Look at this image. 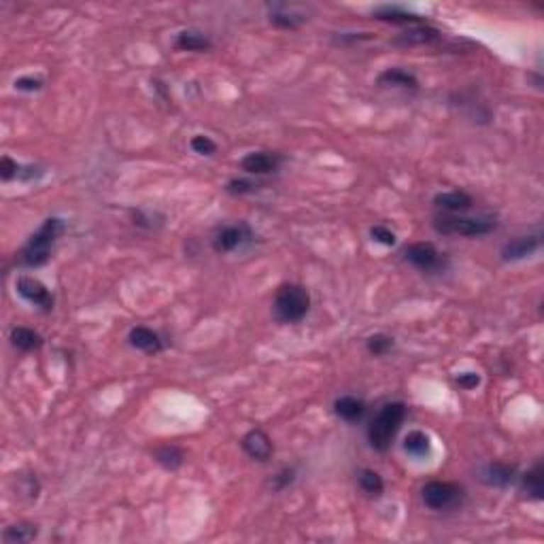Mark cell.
<instances>
[{
  "instance_id": "6da1fadb",
  "label": "cell",
  "mask_w": 544,
  "mask_h": 544,
  "mask_svg": "<svg viewBox=\"0 0 544 544\" xmlns=\"http://www.w3.org/2000/svg\"><path fill=\"white\" fill-rule=\"evenodd\" d=\"M406 419V406L402 402H389L385 404L379 415L372 419L370 428H368V440H370V447L379 453H385L396 434L400 432L402 423Z\"/></svg>"
},
{
  "instance_id": "7a4b0ae2",
  "label": "cell",
  "mask_w": 544,
  "mask_h": 544,
  "mask_svg": "<svg viewBox=\"0 0 544 544\" xmlns=\"http://www.w3.org/2000/svg\"><path fill=\"white\" fill-rule=\"evenodd\" d=\"M64 232V221L57 217H49L43 221V226L30 236L26 247L21 249V262L30 268L43 266L49 260L51 247L57 240V236Z\"/></svg>"
},
{
  "instance_id": "3957f363",
  "label": "cell",
  "mask_w": 544,
  "mask_h": 544,
  "mask_svg": "<svg viewBox=\"0 0 544 544\" xmlns=\"http://www.w3.org/2000/svg\"><path fill=\"white\" fill-rule=\"evenodd\" d=\"M311 309V296L302 285L285 283L274 296V317L283 323H298Z\"/></svg>"
},
{
  "instance_id": "277c9868",
  "label": "cell",
  "mask_w": 544,
  "mask_h": 544,
  "mask_svg": "<svg viewBox=\"0 0 544 544\" xmlns=\"http://www.w3.org/2000/svg\"><path fill=\"white\" fill-rule=\"evenodd\" d=\"M434 228L440 234H460V236H483L496 230V221L460 217V215H438L434 219Z\"/></svg>"
},
{
  "instance_id": "5b68a950",
  "label": "cell",
  "mask_w": 544,
  "mask_h": 544,
  "mask_svg": "<svg viewBox=\"0 0 544 544\" xmlns=\"http://www.w3.org/2000/svg\"><path fill=\"white\" fill-rule=\"evenodd\" d=\"M423 504L432 511H449L460 506L464 498V489L455 483H445V481H432L421 489Z\"/></svg>"
},
{
  "instance_id": "8992f818",
  "label": "cell",
  "mask_w": 544,
  "mask_h": 544,
  "mask_svg": "<svg viewBox=\"0 0 544 544\" xmlns=\"http://www.w3.org/2000/svg\"><path fill=\"white\" fill-rule=\"evenodd\" d=\"M404 257H406V262H411L415 268H419L423 272L438 270L443 266V255L432 243H415V245L406 247Z\"/></svg>"
},
{
  "instance_id": "52a82bcc",
  "label": "cell",
  "mask_w": 544,
  "mask_h": 544,
  "mask_svg": "<svg viewBox=\"0 0 544 544\" xmlns=\"http://www.w3.org/2000/svg\"><path fill=\"white\" fill-rule=\"evenodd\" d=\"M17 292L23 300H28L30 304H34L43 311L53 309V296L49 294V289L40 281H36L32 277H19L17 279Z\"/></svg>"
},
{
  "instance_id": "ba28073f",
  "label": "cell",
  "mask_w": 544,
  "mask_h": 544,
  "mask_svg": "<svg viewBox=\"0 0 544 544\" xmlns=\"http://www.w3.org/2000/svg\"><path fill=\"white\" fill-rule=\"evenodd\" d=\"M249 236L251 234H249L247 226H226V228L217 230V234L213 238V247L217 253H230V251L238 249Z\"/></svg>"
},
{
  "instance_id": "9c48e42d",
  "label": "cell",
  "mask_w": 544,
  "mask_h": 544,
  "mask_svg": "<svg viewBox=\"0 0 544 544\" xmlns=\"http://www.w3.org/2000/svg\"><path fill=\"white\" fill-rule=\"evenodd\" d=\"M281 164V157L277 153H268V151H253L249 155L243 157L240 168L249 174H268L274 172Z\"/></svg>"
},
{
  "instance_id": "30bf717a",
  "label": "cell",
  "mask_w": 544,
  "mask_h": 544,
  "mask_svg": "<svg viewBox=\"0 0 544 544\" xmlns=\"http://www.w3.org/2000/svg\"><path fill=\"white\" fill-rule=\"evenodd\" d=\"M243 449L255 462H268L270 455H272V443H270V438L264 430H251L243 438Z\"/></svg>"
},
{
  "instance_id": "8fae6325",
  "label": "cell",
  "mask_w": 544,
  "mask_h": 544,
  "mask_svg": "<svg viewBox=\"0 0 544 544\" xmlns=\"http://www.w3.org/2000/svg\"><path fill=\"white\" fill-rule=\"evenodd\" d=\"M538 247H540V236H519V238H513L511 243H506L502 247V260L517 262V260L530 257L534 251H538Z\"/></svg>"
},
{
  "instance_id": "7c38bea8",
  "label": "cell",
  "mask_w": 544,
  "mask_h": 544,
  "mask_svg": "<svg viewBox=\"0 0 544 544\" xmlns=\"http://www.w3.org/2000/svg\"><path fill=\"white\" fill-rule=\"evenodd\" d=\"M481 481L492 487H506L515 481V466H509L502 462L487 464L481 472Z\"/></svg>"
},
{
  "instance_id": "4fadbf2b",
  "label": "cell",
  "mask_w": 544,
  "mask_h": 544,
  "mask_svg": "<svg viewBox=\"0 0 544 544\" xmlns=\"http://www.w3.org/2000/svg\"><path fill=\"white\" fill-rule=\"evenodd\" d=\"M434 204L451 215L464 213L472 206V198L466 191H445V194H436L434 196Z\"/></svg>"
},
{
  "instance_id": "5bb4252c",
  "label": "cell",
  "mask_w": 544,
  "mask_h": 544,
  "mask_svg": "<svg viewBox=\"0 0 544 544\" xmlns=\"http://www.w3.org/2000/svg\"><path fill=\"white\" fill-rule=\"evenodd\" d=\"M306 21L304 13H296V6H287V4H274L270 11V23L277 28H285V30H294L300 23Z\"/></svg>"
},
{
  "instance_id": "9a60e30c",
  "label": "cell",
  "mask_w": 544,
  "mask_h": 544,
  "mask_svg": "<svg viewBox=\"0 0 544 544\" xmlns=\"http://www.w3.org/2000/svg\"><path fill=\"white\" fill-rule=\"evenodd\" d=\"M128 340H130V345H132L134 349H140V351H145V353H160V351H162V340H160V336H157L153 330L143 328V326L132 328Z\"/></svg>"
},
{
  "instance_id": "2e32d148",
  "label": "cell",
  "mask_w": 544,
  "mask_h": 544,
  "mask_svg": "<svg viewBox=\"0 0 544 544\" xmlns=\"http://www.w3.org/2000/svg\"><path fill=\"white\" fill-rule=\"evenodd\" d=\"M334 413H336L340 419L349 421V423H357V421L364 417V413H366V404H364L360 398L343 396V398H338V400L334 402Z\"/></svg>"
},
{
  "instance_id": "e0dca14e",
  "label": "cell",
  "mask_w": 544,
  "mask_h": 544,
  "mask_svg": "<svg viewBox=\"0 0 544 544\" xmlns=\"http://www.w3.org/2000/svg\"><path fill=\"white\" fill-rule=\"evenodd\" d=\"M434 38H438V30L430 28V26H415V28H409L406 32H402L394 43L396 45H426V43H432Z\"/></svg>"
},
{
  "instance_id": "ac0fdd59",
  "label": "cell",
  "mask_w": 544,
  "mask_h": 544,
  "mask_svg": "<svg viewBox=\"0 0 544 544\" xmlns=\"http://www.w3.org/2000/svg\"><path fill=\"white\" fill-rule=\"evenodd\" d=\"M11 345L15 349H19V351L28 353V351H34V349H38L43 345V336L38 332L30 330V328L19 326V328L11 330Z\"/></svg>"
},
{
  "instance_id": "d6986e66",
  "label": "cell",
  "mask_w": 544,
  "mask_h": 544,
  "mask_svg": "<svg viewBox=\"0 0 544 544\" xmlns=\"http://www.w3.org/2000/svg\"><path fill=\"white\" fill-rule=\"evenodd\" d=\"M372 15L381 21H392V23H421V17L411 13V11H404L400 6H379L372 11Z\"/></svg>"
},
{
  "instance_id": "ffe728a7",
  "label": "cell",
  "mask_w": 544,
  "mask_h": 544,
  "mask_svg": "<svg viewBox=\"0 0 544 544\" xmlns=\"http://www.w3.org/2000/svg\"><path fill=\"white\" fill-rule=\"evenodd\" d=\"M381 85H394V87H402V89H417L419 81L415 79V74L402 70V68H389L379 77Z\"/></svg>"
},
{
  "instance_id": "44dd1931",
  "label": "cell",
  "mask_w": 544,
  "mask_h": 544,
  "mask_svg": "<svg viewBox=\"0 0 544 544\" xmlns=\"http://www.w3.org/2000/svg\"><path fill=\"white\" fill-rule=\"evenodd\" d=\"M404 451H406L409 455L417 457V460L428 457V455L432 453L430 436H428V434H423V432H419V430L411 432V434L404 438Z\"/></svg>"
},
{
  "instance_id": "7402d4cb",
  "label": "cell",
  "mask_w": 544,
  "mask_h": 544,
  "mask_svg": "<svg viewBox=\"0 0 544 544\" xmlns=\"http://www.w3.org/2000/svg\"><path fill=\"white\" fill-rule=\"evenodd\" d=\"M36 534H38L36 526H32V523H17V526H11V528L4 530L2 540L6 544H26L32 543L36 538Z\"/></svg>"
},
{
  "instance_id": "603a6c76",
  "label": "cell",
  "mask_w": 544,
  "mask_h": 544,
  "mask_svg": "<svg viewBox=\"0 0 544 544\" xmlns=\"http://www.w3.org/2000/svg\"><path fill=\"white\" fill-rule=\"evenodd\" d=\"M177 47L183 51H206V49H211V40L200 32L183 30L177 36Z\"/></svg>"
},
{
  "instance_id": "cb8c5ba5",
  "label": "cell",
  "mask_w": 544,
  "mask_h": 544,
  "mask_svg": "<svg viewBox=\"0 0 544 544\" xmlns=\"http://www.w3.org/2000/svg\"><path fill=\"white\" fill-rule=\"evenodd\" d=\"M523 492L534 498V500H543L544 498V485H543V464H538L534 470H530L528 474H523Z\"/></svg>"
},
{
  "instance_id": "d4e9b609",
  "label": "cell",
  "mask_w": 544,
  "mask_h": 544,
  "mask_svg": "<svg viewBox=\"0 0 544 544\" xmlns=\"http://www.w3.org/2000/svg\"><path fill=\"white\" fill-rule=\"evenodd\" d=\"M183 460H185L183 451L179 447H172V445L170 447H162V449L155 451V462L162 468H166V470H177L183 464Z\"/></svg>"
},
{
  "instance_id": "484cf974",
  "label": "cell",
  "mask_w": 544,
  "mask_h": 544,
  "mask_svg": "<svg viewBox=\"0 0 544 544\" xmlns=\"http://www.w3.org/2000/svg\"><path fill=\"white\" fill-rule=\"evenodd\" d=\"M360 487H362L368 496L379 498V496L383 494V489H385V483H383V479H381L379 472L366 468V470L360 472Z\"/></svg>"
},
{
  "instance_id": "4316f807",
  "label": "cell",
  "mask_w": 544,
  "mask_h": 544,
  "mask_svg": "<svg viewBox=\"0 0 544 544\" xmlns=\"http://www.w3.org/2000/svg\"><path fill=\"white\" fill-rule=\"evenodd\" d=\"M366 347H368V351H370L372 355L379 357V355H385V353H389V351L394 349V338L387 336V334H374V336L368 338Z\"/></svg>"
},
{
  "instance_id": "83f0119b",
  "label": "cell",
  "mask_w": 544,
  "mask_h": 544,
  "mask_svg": "<svg viewBox=\"0 0 544 544\" xmlns=\"http://www.w3.org/2000/svg\"><path fill=\"white\" fill-rule=\"evenodd\" d=\"M189 145H191V149H194L196 153H200V155H213V153L217 151L215 140H211V138H209V136H204V134L194 136Z\"/></svg>"
},
{
  "instance_id": "f1b7e54d",
  "label": "cell",
  "mask_w": 544,
  "mask_h": 544,
  "mask_svg": "<svg viewBox=\"0 0 544 544\" xmlns=\"http://www.w3.org/2000/svg\"><path fill=\"white\" fill-rule=\"evenodd\" d=\"M19 170H21V166L15 160H11L9 155H2V160H0V179L2 181H11L13 177L19 174Z\"/></svg>"
},
{
  "instance_id": "f546056e",
  "label": "cell",
  "mask_w": 544,
  "mask_h": 544,
  "mask_svg": "<svg viewBox=\"0 0 544 544\" xmlns=\"http://www.w3.org/2000/svg\"><path fill=\"white\" fill-rule=\"evenodd\" d=\"M257 189V183L253 181H247V179H234L228 183V191L234 194V196H243V194H251Z\"/></svg>"
},
{
  "instance_id": "4dcf8cb0",
  "label": "cell",
  "mask_w": 544,
  "mask_h": 544,
  "mask_svg": "<svg viewBox=\"0 0 544 544\" xmlns=\"http://www.w3.org/2000/svg\"><path fill=\"white\" fill-rule=\"evenodd\" d=\"M370 236H372L377 243H381V245H387V247L396 245V234H394L392 230H387L385 226H374V228L370 230Z\"/></svg>"
},
{
  "instance_id": "1f68e13d",
  "label": "cell",
  "mask_w": 544,
  "mask_h": 544,
  "mask_svg": "<svg viewBox=\"0 0 544 544\" xmlns=\"http://www.w3.org/2000/svg\"><path fill=\"white\" fill-rule=\"evenodd\" d=\"M296 472L294 470H289V468H285V470H281L272 481H270V487H272V492H281V489H285L287 485H292L294 483V477Z\"/></svg>"
},
{
  "instance_id": "d6a6232c",
  "label": "cell",
  "mask_w": 544,
  "mask_h": 544,
  "mask_svg": "<svg viewBox=\"0 0 544 544\" xmlns=\"http://www.w3.org/2000/svg\"><path fill=\"white\" fill-rule=\"evenodd\" d=\"M455 383H457L462 389H477V387L481 385V377H479L477 372H462V374L455 379Z\"/></svg>"
},
{
  "instance_id": "836d02e7",
  "label": "cell",
  "mask_w": 544,
  "mask_h": 544,
  "mask_svg": "<svg viewBox=\"0 0 544 544\" xmlns=\"http://www.w3.org/2000/svg\"><path fill=\"white\" fill-rule=\"evenodd\" d=\"M15 87L21 91H36L43 87V79H34V77H21L15 81Z\"/></svg>"
}]
</instances>
